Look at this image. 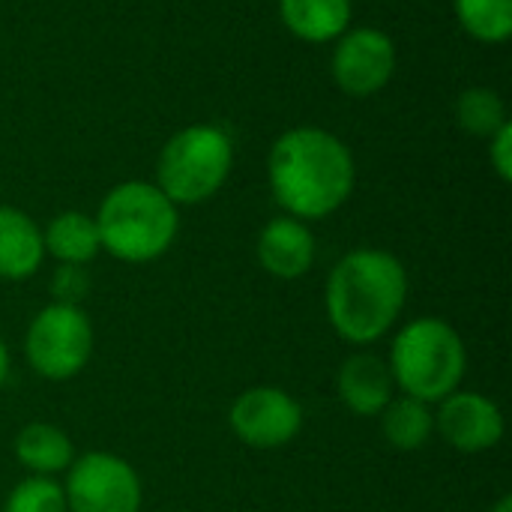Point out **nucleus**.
I'll use <instances>...</instances> for the list:
<instances>
[{
  "label": "nucleus",
  "instance_id": "1a4fd4ad",
  "mask_svg": "<svg viewBox=\"0 0 512 512\" xmlns=\"http://www.w3.org/2000/svg\"><path fill=\"white\" fill-rule=\"evenodd\" d=\"M234 435L255 450H279L303 429V408L279 387H252L231 405Z\"/></svg>",
  "mask_w": 512,
  "mask_h": 512
},
{
  "label": "nucleus",
  "instance_id": "f257e3e1",
  "mask_svg": "<svg viewBox=\"0 0 512 512\" xmlns=\"http://www.w3.org/2000/svg\"><path fill=\"white\" fill-rule=\"evenodd\" d=\"M267 180L276 204L288 216L309 222L336 213L351 198L357 168L339 135L321 126H297L276 138Z\"/></svg>",
  "mask_w": 512,
  "mask_h": 512
},
{
  "label": "nucleus",
  "instance_id": "ddd939ff",
  "mask_svg": "<svg viewBox=\"0 0 512 512\" xmlns=\"http://www.w3.org/2000/svg\"><path fill=\"white\" fill-rule=\"evenodd\" d=\"M45 258L39 225L18 207H0V279L21 282Z\"/></svg>",
  "mask_w": 512,
  "mask_h": 512
},
{
  "label": "nucleus",
  "instance_id": "0eeeda50",
  "mask_svg": "<svg viewBox=\"0 0 512 512\" xmlns=\"http://www.w3.org/2000/svg\"><path fill=\"white\" fill-rule=\"evenodd\" d=\"M66 471V512L141 510V480L126 459L114 453H87Z\"/></svg>",
  "mask_w": 512,
  "mask_h": 512
},
{
  "label": "nucleus",
  "instance_id": "5701e85b",
  "mask_svg": "<svg viewBox=\"0 0 512 512\" xmlns=\"http://www.w3.org/2000/svg\"><path fill=\"white\" fill-rule=\"evenodd\" d=\"M6 375H9V351H6V345H3V339H0V387H3V381H6Z\"/></svg>",
  "mask_w": 512,
  "mask_h": 512
},
{
  "label": "nucleus",
  "instance_id": "dca6fc26",
  "mask_svg": "<svg viewBox=\"0 0 512 512\" xmlns=\"http://www.w3.org/2000/svg\"><path fill=\"white\" fill-rule=\"evenodd\" d=\"M15 459L33 477H51L75 462V450L63 429L51 423H30L15 438Z\"/></svg>",
  "mask_w": 512,
  "mask_h": 512
},
{
  "label": "nucleus",
  "instance_id": "f3484780",
  "mask_svg": "<svg viewBox=\"0 0 512 512\" xmlns=\"http://www.w3.org/2000/svg\"><path fill=\"white\" fill-rule=\"evenodd\" d=\"M381 417V432L396 450H423L435 432V414L429 411L426 402L402 396L390 399V405L378 414Z\"/></svg>",
  "mask_w": 512,
  "mask_h": 512
},
{
  "label": "nucleus",
  "instance_id": "b1692460",
  "mask_svg": "<svg viewBox=\"0 0 512 512\" xmlns=\"http://www.w3.org/2000/svg\"><path fill=\"white\" fill-rule=\"evenodd\" d=\"M492 512H512V498L510 495H504L495 507H492Z\"/></svg>",
  "mask_w": 512,
  "mask_h": 512
},
{
  "label": "nucleus",
  "instance_id": "20e7f679",
  "mask_svg": "<svg viewBox=\"0 0 512 512\" xmlns=\"http://www.w3.org/2000/svg\"><path fill=\"white\" fill-rule=\"evenodd\" d=\"M468 354L462 336L441 318L405 324L390 348V375L405 396L426 405L444 402L465 378Z\"/></svg>",
  "mask_w": 512,
  "mask_h": 512
},
{
  "label": "nucleus",
  "instance_id": "4be33fe9",
  "mask_svg": "<svg viewBox=\"0 0 512 512\" xmlns=\"http://www.w3.org/2000/svg\"><path fill=\"white\" fill-rule=\"evenodd\" d=\"M489 162L495 174L510 183L512 180V123H504L492 138H489Z\"/></svg>",
  "mask_w": 512,
  "mask_h": 512
},
{
  "label": "nucleus",
  "instance_id": "423d86ee",
  "mask_svg": "<svg viewBox=\"0 0 512 512\" xmlns=\"http://www.w3.org/2000/svg\"><path fill=\"white\" fill-rule=\"evenodd\" d=\"M27 363L48 381L75 378L93 354V327L81 306L51 303L27 327Z\"/></svg>",
  "mask_w": 512,
  "mask_h": 512
},
{
  "label": "nucleus",
  "instance_id": "6e6552de",
  "mask_svg": "<svg viewBox=\"0 0 512 512\" xmlns=\"http://www.w3.org/2000/svg\"><path fill=\"white\" fill-rule=\"evenodd\" d=\"M333 81L342 93L366 99L381 93L396 72V45L378 27H354L336 39L330 57Z\"/></svg>",
  "mask_w": 512,
  "mask_h": 512
},
{
  "label": "nucleus",
  "instance_id": "a211bd4d",
  "mask_svg": "<svg viewBox=\"0 0 512 512\" xmlns=\"http://www.w3.org/2000/svg\"><path fill=\"white\" fill-rule=\"evenodd\" d=\"M462 30L486 45H501L512 36V0H453Z\"/></svg>",
  "mask_w": 512,
  "mask_h": 512
},
{
  "label": "nucleus",
  "instance_id": "7ed1b4c3",
  "mask_svg": "<svg viewBox=\"0 0 512 512\" xmlns=\"http://www.w3.org/2000/svg\"><path fill=\"white\" fill-rule=\"evenodd\" d=\"M93 219L102 249L126 264L162 258L180 231L177 204L147 180H126L114 186Z\"/></svg>",
  "mask_w": 512,
  "mask_h": 512
},
{
  "label": "nucleus",
  "instance_id": "4468645a",
  "mask_svg": "<svg viewBox=\"0 0 512 512\" xmlns=\"http://www.w3.org/2000/svg\"><path fill=\"white\" fill-rule=\"evenodd\" d=\"M279 15L303 42H336L351 24V0H279Z\"/></svg>",
  "mask_w": 512,
  "mask_h": 512
},
{
  "label": "nucleus",
  "instance_id": "9d476101",
  "mask_svg": "<svg viewBox=\"0 0 512 512\" xmlns=\"http://www.w3.org/2000/svg\"><path fill=\"white\" fill-rule=\"evenodd\" d=\"M435 429L459 453H486L504 438V414L492 399L456 390L441 402Z\"/></svg>",
  "mask_w": 512,
  "mask_h": 512
},
{
  "label": "nucleus",
  "instance_id": "39448f33",
  "mask_svg": "<svg viewBox=\"0 0 512 512\" xmlns=\"http://www.w3.org/2000/svg\"><path fill=\"white\" fill-rule=\"evenodd\" d=\"M234 165V144L216 123H192L174 132L156 162V186L168 201L201 204L213 198Z\"/></svg>",
  "mask_w": 512,
  "mask_h": 512
},
{
  "label": "nucleus",
  "instance_id": "9b49d317",
  "mask_svg": "<svg viewBox=\"0 0 512 512\" xmlns=\"http://www.w3.org/2000/svg\"><path fill=\"white\" fill-rule=\"evenodd\" d=\"M258 261L276 279H300L315 264V237L294 216L270 219L258 234Z\"/></svg>",
  "mask_w": 512,
  "mask_h": 512
},
{
  "label": "nucleus",
  "instance_id": "412c9836",
  "mask_svg": "<svg viewBox=\"0 0 512 512\" xmlns=\"http://www.w3.org/2000/svg\"><path fill=\"white\" fill-rule=\"evenodd\" d=\"M90 288V279L84 273V267H75V264H60L51 276V294H54V303H69V306H78V300H84Z\"/></svg>",
  "mask_w": 512,
  "mask_h": 512
},
{
  "label": "nucleus",
  "instance_id": "6ab92c4d",
  "mask_svg": "<svg viewBox=\"0 0 512 512\" xmlns=\"http://www.w3.org/2000/svg\"><path fill=\"white\" fill-rule=\"evenodd\" d=\"M456 120L465 132L477 138H492L504 123H510L507 105L492 87H468L465 93H459Z\"/></svg>",
  "mask_w": 512,
  "mask_h": 512
},
{
  "label": "nucleus",
  "instance_id": "f03ea898",
  "mask_svg": "<svg viewBox=\"0 0 512 512\" xmlns=\"http://www.w3.org/2000/svg\"><path fill=\"white\" fill-rule=\"evenodd\" d=\"M408 273L384 249L348 252L327 279V318L351 345H372L393 330L405 309Z\"/></svg>",
  "mask_w": 512,
  "mask_h": 512
},
{
  "label": "nucleus",
  "instance_id": "2eb2a0df",
  "mask_svg": "<svg viewBox=\"0 0 512 512\" xmlns=\"http://www.w3.org/2000/svg\"><path fill=\"white\" fill-rule=\"evenodd\" d=\"M42 246H45V255H51L54 261L84 267L102 249L96 219L78 210H66L48 222V228L42 231Z\"/></svg>",
  "mask_w": 512,
  "mask_h": 512
},
{
  "label": "nucleus",
  "instance_id": "aec40b11",
  "mask_svg": "<svg viewBox=\"0 0 512 512\" xmlns=\"http://www.w3.org/2000/svg\"><path fill=\"white\" fill-rule=\"evenodd\" d=\"M3 512H66L63 486L51 477H27L12 489Z\"/></svg>",
  "mask_w": 512,
  "mask_h": 512
},
{
  "label": "nucleus",
  "instance_id": "f8f14e48",
  "mask_svg": "<svg viewBox=\"0 0 512 512\" xmlns=\"http://www.w3.org/2000/svg\"><path fill=\"white\" fill-rule=\"evenodd\" d=\"M336 390L342 405L357 417H378L393 399V375L375 354H354L339 366Z\"/></svg>",
  "mask_w": 512,
  "mask_h": 512
}]
</instances>
